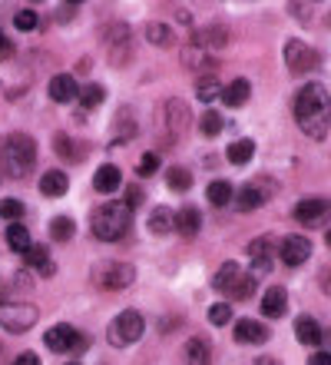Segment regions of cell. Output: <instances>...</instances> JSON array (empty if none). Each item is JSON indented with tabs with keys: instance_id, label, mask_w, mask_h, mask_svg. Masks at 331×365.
Segmentation results:
<instances>
[{
	"instance_id": "cell-39",
	"label": "cell",
	"mask_w": 331,
	"mask_h": 365,
	"mask_svg": "<svg viewBox=\"0 0 331 365\" xmlns=\"http://www.w3.org/2000/svg\"><path fill=\"white\" fill-rule=\"evenodd\" d=\"M196 96L202 100V103H212L216 96H222V83H219L216 77H202L196 83Z\"/></svg>"
},
{
	"instance_id": "cell-31",
	"label": "cell",
	"mask_w": 331,
	"mask_h": 365,
	"mask_svg": "<svg viewBox=\"0 0 331 365\" xmlns=\"http://www.w3.org/2000/svg\"><path fill=\"white\" fill-rule=\"evenodd\" d=\"M209 202L212 206H228L232 202V196H236V186L228 180H216V182H209V190H206Z\"/></svg>"
},
{
	"instance_id": "cell-38",
	"label": "cell",
	"mask_w": 331,
	"mask_h": 365,
	"mask_svg": "<svg viewBox=\"0 0 331 365\" xmlns=\"http://www.w3.org/2000/svg\"><path fill=\"white\" fill-rule=\"evenodd\" d=\"M73 220L70 216H57V220H50V240H57V242H66V240H73Z\"/></svg>"
},
{
	"instance_id": "cell-20",
	"label": "cell",
	"mask_w": 331,
	"mask_h": 365,
	"mask_svg": "<svg viewBox=\"0 0 331 365\" xmlns=\"http://www.w3.org/2000/svg\"><path fill=\"white\" fill-rule=\"evenodd\" d=\"M295 339L302 342V346H322L325 342V329L318 326V319L312 316H298L295 319Z\"/></svg>"
},
{
	"instance_id": "cell-49",
	"label": "cell",
	"mask_w": 331,
	"mask_h": 365,
	"mask_svg": "<svg viewBox=\"0 0 331 365\" xmlns=\"http://www.w3.org/2000/svg\"><path fill=\"white\" fill-rule=\"evenodd\" d=\"M308 365H331V352H315V356L308 359Z\"/></svg>"
},
{
	"instance_id": "cell-40",
	"label": "cell",
	"mask_w": 331,
	"mask_h": 365,
	"mask_svg": "<svg viewBox=\"0 0 331 365\" xmlns=\"http://www.w3.org/2000/svg\"><path fill=\"white\" fill-rule=\"evenodd\" d=\"M222 126H226V120H222L216 110H209V113L199 116V130H202V136H209V140L222 133Z\"/></svg>"
},
{
	"instance_id": "cell-22",
	"label": "cell",
	"mask_w": 331,
	"mask_h": 365,
	"mask_svg": "<svg viewBox=\"0 0 331 365\" xmlns=\"http://www.w3.org/2000/svg\"><path fill=\"white\" fill-rule=\"evenodd\" d=\"M53 153L63 156L66 163H80V160H86V146L76 143L70 133H57L53 136Z\"/></svg>"
},
{
	"instance_id": "cell-55",
	"label": "cell",
	"mask_w": 331,
	"mask_h": 365,
	"mask_svg": "<svg viewBox=\"0 0 331 365\" xmlns=\"http://www.w3.org/2000/svg\"><path fill=\"white\" fill-rule=\"evenodd\" d=\"M256 365H282V362H278L275 356H258V359H256Z\"/></svg>"
},
{
	"instance_id": "cell-16",
	"label": "cell",
	"mask_w": 331,
	"mask_h": 365,
	"mask_svg": "<svg viewBox=\"0 0 331 365\" xmlns=\"http://www.w3.org/2000/svg\"><path fill=\"white\" fill-rule=\"evenodd\" d=\"M189 40L196 43L199 50H206V53H212V50H222V47L228 43V30L222 27V24H206V27H199Z\"/></svg>"
},
{
	"instance_id": "cell-5",
	"label": "cell",
	"mask_w": 331,
	"mask_h": 365,
	"mask_svg": "<svg viewBox=\"0 0 331 365\" xmlns=\"http://www.w3.org/2000/svg\"><path fill=\"white\" fill-rule=\"evenodd\" d=\"M142 332H146V319H142V312H136V309H123V312L110 322L106 339H110V346L126 349V346H136V342L142 339Z\"/></svg>"
},
{
	"instance_id": "cell-54",
	"label": "cell",
	"mask_w": 331,
	"mask_h": 365,
	"mask_svg": "<svg viewBox=\"0 0 331 365\" xmlns=\"http://www.w3.org/2000/svg\"><path fill=\"white\" fill-rule=\"evenodd\" d=\"M322 289H325V292H331V266L322 272Z\"/></svg>"
},
{
	"instance_id": "cell-9",
	"label": "cell",
	"mask_w": 331,
	"mask_h": 365,
	"mask_svg": "<svg viewBox=\"0 0 331 365\" xmlns=\"http://www.w3.org/2000/svg\"><path fill=\"white\" fill-rule=\"evenodd\" d=\"M275 192H278V182L268 180V176H256V180L246 182V186L236 192V206H238V212H252V210H258V206H265Z\"/></svg>"
},
{
	"instance_id": "cell-53",
	"label": "cell",
	"mask_w": 331,
	"mask_h": 365,
	"mask_svg": "<svg viewBox=\"0 0 331 365\" xmlns=\"http://www.w3.org/2000/svg\"><path fill=\"white\" fill-rule=\"evenodd\" d=\"M27 276H30L27 269H23V272H17V279H14V282H17V289H27V286H30V282H27Z\"/></svg>"
},
{
	"instance_id": "cell-7",
	"label": "cell",
	"mask_w": 331,
	"mask_h": 365,
	"mask_svg": "<svg viewBox=\"0 0 331 365\" xmlns=\"http://www.w3.org/2000/svg\"><path fill=\"white\" fill-rule=\"evenodd\" d=\"M132 30L130 24H123V20H116V24H110V27L103 30V50L106 57H110V63L113 67H126L132 60Z\"/></svg>"
},
{
	"instance_id": "cell-19",
	"label": "cell",
	"mask_w": 331,
	"mask_h": 365,
	"mask_svg": "<svg viewBox=\"0 0 331 365\" xmlns=\"http://www.w3.org/2000/svg\"><path fill=\"white\" fill-rule=\"evenodd\" d=\"M123 186V170L113 163H103L100 170L93 173V190L96 192H106V196H113L116 190Z\"/></svg>"
},
{
	"instance_id": "cell-57",
	"label": "cell",
	"mask_w": 331,
	"mask_h": 365,
	"mask_svg": "<svg viewBox=\"0 0 331 365\" xmlns=\"http://www.w3.org/2000/svg\"><path fill=\"white\" fill-rule=\"evenodd\" d=\"M66 365H80V362H66Z\"/></svg>"
},
{
	"instance_id": "cell-35",
	"label": "cell",
	"mask_w": 331,
	"mask_h": 365,
	"mask_svg": "<svg viewBox=\"0 0 331 365\" xmlns=\"http://www.w3.org/2000/svg\"><path fill=\"white\" fill-rule=\"evenodd\" d=\"M106 90L100 87V83H86L83 90H80V113H86V110H96V106L103 103Z\"/></svg>"
},
{
	"instance_id": "cell-1",
	"label": "cell",
	"mask_w": 331,
	"mask_h": 365,
	"mask_svg": "<svg viewBox=\"0 0 331 365\" xmlns=\"http://www.w3.org/2000/svg\"><path fill=\"white\" fill-rule=\"evenodd\" d=\"M295 123L308 140H325L331 130V93L325 83H305L295 93Z\"/></svg>"
},
{
	"instance_id": "cell-56",
	"label": "cell",
	"mask_w": 331,
	"mask_h": 365,
	"mask_svg": "<svg viewBox=\"0 0 331 365\" xmlns=\"http://www.w3.org/2000/svg\"><path fill=\"white\" fill-rule=\"evenodd\" d=\"M325 242H328V246H331V230H328V232H325Z\"/></svg>"
},
{
	"instance_id": "cell-32",
	"label": "cell",
	"mask_w": 331,
	"mask_h": 365,
	"mask_svg": "<svg viewBox=\"0 0 331 365\" xmlns=\"http://www.w3.org/2000/svg\"><path fill=\"white\" fill-rule=\"evenodd\" d=\"M226 156L232 166H246L248 160L256 156V143H252V140H236V143H228Z\"/></svg>"
},
{
	"instance_id": "cell-48",
	"label": "cell",
	"mask_w": 331,
	"mask_h": 365,
	"mask_svg": "<svg viewBox=\"0 0 331 365\" xmlns=\"http://www.w3.org/2000/svg\"><path fill=\"white\" fill-rule=\"evenodd\" d=\"M14 53H17V50H14V43H10V40L0 34V60H10Z\"/></svg>"
},
{
	"instance_id": "cell-44",
	"label": "cell",
	"mask_w": 331,
	"mask_h": 365,
	"mask_svg": "<svg viewBox=\"0 0 331 365\" xmlns=\"http://www.w3.org/2000/svg\"><path fill=\"white\" fill-rule=\"evenodd\" d=\"M126 210H140V206H142V202H146V192H142L140 190V186H136V182H132V186H126Z\"/></svg>"
},
{
	"instance_id": "cell-10",
	"label": "cell",
	"mask_w": 331,
	"mask_h": 365,
	"mask_svg": "<svg viewBox=\"0 0 331 365\" xmlns=\"http://www.w3.org/2000/svg\"><path fill=\"white\" fill-rule=\"evenodd\" d=\"M43 342H47V349H53L57 356H70V352H83L86 346H90V339L80 336L70 322H60V326L47 329V336H43Z\"/></svg>"
},
{
	"instance_id": "cell-17",
	"label": "cell",
	"mask_w": 331,
	"mask_h": 365,
	"mask_svg": "<svg viewBox=\"0 0 331 365\" xmlns=\"http://www.w3.org/2000/svg\"><path fill=\"white\" fill-rule=\"evenodd\" d=\"M110 140H113V146H123L130 140H136V116H132L130 106H120V113L113 120V130H110Z\"/></svg>"
},
{
	"instance_id": "cell-52",
	"label": "cell",
	"mask_w": 331,
	"mask_h": 365,
	"mask_svg": "<svg viewBox=\"0 0 331 365\" xmlns=\"http://www.w3.org/2000/svg\"><path fill=\"white\" fill-rule=\"evenodd\" d=\"M73 10H76V4H63V7H60V20H70Z\"/></svg>"
},
{
	"instance_id": "cell-33",
	"label": "cell",
	"mask_w": 331,
	"mask_h": 365,
	"mask_svg": "<svg viewBox=\"0 0 331 365\" xmlns=\"http://www.w3.org/2000/svg\"><path fill=\"white\" fill-rule=\"evenodd\" d=\"M7 242H10V250H17V252H27L33 242H30V230L23 226V222H10L7 226Z\"/></svg>"
},
{
	"instance_id": "cell-18",
	"label": "cell",
	"mask_w": 331,
	"mask_h": 365,
	"mask_svg": "<svg viewBox=\"0 0 331 365\" xmlns=\"http://www.w3.org/2000/svg\"><path fill=\"white\" fill-rule=\"evenodd\" d=\"M285 312H288V292H285V286H268L262 296V316L282 319Z\"/></svg>"
},
{
	"instance_id": "cell-43",
	"label": "cell",
	"mask_w": 331,
	"mask_h": 365,
	"mask_svg": "<svg viewBox=\"0 0 331 365\" xmlns=\"http://www.w3.org/2000/svg\"><path fill=\"white\" fill-rule=\"evenodd\" d=\"M14 27L23 30V34H27V30H33V27H37V10H30V7L17 10V14H14Z\"/></svg>"
},
{
	"instance_id": "cell-13",
	"label": "cell",
	"mask_w": 331,
	"mask_h": 365,
	"mask_svg": "<svg viewBox=\"0 0 331 365\" xmlns=\"http://www.w3.org/2000/svg\"><path fill=\"white\" fill-rule=\"evenodd\" d=\"M308 256H312V242L305 240V236H298V232H292V236H285V240L278 242V259H282L288 269L305 266Z\"/></svg>"
},
{
	"instance_id": "cell-11",
	"label": "cell",
	"mask_w": 331,
	"mask_h": 365,
	"mask_svg": "<svg viewBox=\"0 0 331 365\" xmlns=\"http://www.w3.org/2000/svg\"><path fill=\"white\" fill-rule=\"evenodd\" d=\"M285 63H288V70H292L295 77H305V73L318 70L322 53L315 47H308L305 40H288V43H285Z\"/></svg>"
},
{
	"instance_id": "cell-4",
	"label": "cell",
	"mask_w": 331,
	"mask_h": 365,
	"mask_svg": "<svg viewBox=\"0 0 331 365\" xmlns=\"http://www.w3.org/2000/svg\"><path fill=\"white\" fill-rule=\"evenodd\" d=\"M189 103L179 100V96H172L166 103L159 106V113H156V133H159L162 146H176L182 136L189 133Z\"/></svg>"
},
{
	"instance_id": "cell-45",
	"label": "cell",
	"mask_w": 331,
	"mask_h": 365,
	"mask_svg": "<svg viewBox=\"0 0 331 365\" xmlns=\"http://www.w3.org/2000/svg\"><path fill=\"white\" fill-rule=\"evenodd\" d=\"M156 170H159V156H156V153H146L140 160V176H152Z\"/></svg>"
},
{
	"instance_id": "cell-25",
	"label": "cell",
	"mask_w": 331,
	"mask_h": 365,
	"mask_svg": "<svg viewBox=\"0 0 331 365\" xmlns=\"http://www.w3.org/2000/svg\"><path fill=\"white\" fill-rule=\"evenodd\" d=\"M256 286H258V279L252 276V272H238V276L228 282L226 296L232 299V302H246V299L256 296Z\"/></svg>"
},
{
	"instance_id": "cell-12",
	"label": "cell",
	"mask_w": 331,
	"mask_h": 365,
	"mask_svg": "<svg viewBox=\"0 0 331 365\" xmlns=\"http://www.w3.org/2000/svg\"><path fill=\"white\" fill-rule=\"evenodd\" d=\"M275 256H278V242L272 236H256L248 242V266H252V276H268L275 266Z\"/></svg>"
},
{
	"instance_id": "cell-15",
	"label": "cell",
	"mask_w": 331,
	"mask_h": 365,
	"mask_svg": "<svg viewBox=\"0 0 331 365\" xmlns=\"http://www.w3.org/2000/svg\"><path fill=\"white\" fill-rule=\"evenodd\" d=\"M232 336H236L238 346H262V342H268V326L265 322H258V319H238L236 329H232Z\"/></svg>"
},
{
	"instance_id": "cell-8",
	"label": "cell",
	"mask_w": 331,
	"mask_h": 365,
	"mask_svg": "<svg viewBox=\"0 0 331 365\" xmlns=\"http://www.w3.org/2000/svg\"><path fill=\"white\" fill-rule=\"evenodd\" d=\"M93 282L106 292H120V289H130L136 282V266L132 262H120V259H110V262H100L93 269Z\"/></svg>"
},
{
	"instance_id": "cell-41",
	"label": "cell",
	"mask_w": 331,
	"mask_h": 365,
	"mask_svg": "<svg viewBox=\"0 0 331 365\" xmlns=\"http://www.w3.org/2000/svg\"><path fill=\"white\" fill-rule=\"evenodd\" d=\"M23 202L20 200H10V196H0V220H7V222H20L23 220Z\"/></svg>"
},
{
	"instance_id": "cell-50",
	"label": "cell",
	"mask_w": 331,
	"mask_h": 365,
	"mask_svg": "<svg viewBox=\"0 0 331 365\" xmlns=\"http://www.w3.org/2000/svg\"><path fill=\"white\" fill-rule=\"evenodd\" d=\"M93 70V60L83 57V60H76V73H90Z\"/></svg>"
},
{
	"instance_id": "cell-26",
	"label": "cell",
	"mask_w": 331,
	"mask_h": 365,
	"mask_svg": "<svg viewBox=\"0 0 331 365\" xmlns=\"http://www.w3.org/2000/svg\"><path fill=\"white\" fill-rule=\"evenodd\" d=\"M23 259H27V266L30 269H37L40 276H53V272H57V262L50 259L47 246H30V250L23 252Z\"/></svg>"
},
{
	"instance_id": "cell-27",
	"label": "cell",
	"mask_w": 331,
	"mask_h": 365,
	"mask_svg": "<svg viewBox=\"0 0 331 365\" xmlns=\"http://www.w3.org/2000/svg\"><path fill=\"white\" fill-rule=\"evenodd\" d=\"M66 190H70V180H66L63 170H47V173L40 176V192H43V196H50V200L63 196Z\"/></svg>"
},
{
	"instance_id": "cell-46",
	"label": "cell",
	"mask_w": 331,
	"mask_h": 365,
	"mask_svg": "<svg viewBox=\"0 0 331 365\" xmlns=\"http://www.w3.org/2000/svg\"><path fill=\"white\" fill-rule=\"evenodd\" d=\"M288 10H292V17H298V20L312 17V4H288Z\"/></svg>"
},
{
	"instance_id": "cell-28",
	"label": "cell",
	"mask_w": 331,
	"mask_h": 365,
	"mask_svg": "<svg viewBox=\"0 0 331 365\" xmlns=\"http://www.w3.org/2000/svg\"><path fill=\"white\" fill-rule=\"evenodd\" d=\"M176 230V210H169V206H156V210L149 212V232L152 236H166V232Z\"/></svg>"
},
{
	"instance_id": "cell-47",
	"label": "cell",
	"mask_w": 331,
	"mask_h": 365,
	"mask_svg": "<svg viewBox=\"0 0 331 365\" xmlns=\"http://www.w3.org/2000/svg\"><path fill=\"white\" fill-rule=\"evenodd\" d=\"M10 365H40V356H37V352H20V356L14 359Z\"/></svg>"
},
{
	"instance_id": "cell-23",
	"label": "cell",
	"mask_w": 331,
	"mask_h": 365,
	"mask_svg": "<svg viewBox=\"0 0 331 365\" xmlns=\"http://www.w3.org/2000/svg\"><path fill=\"white\" fill-rule=\"evenodd\" d=\"M199 226H202V212H199V206L186 202V206L176 212V232L186 236V240H192V236L199 232Z\"/></svg>"
},
{
	"instance_id": "cell-29",
	"label": "cell",
	"mask_w": 331,
	"mask_h": 365,
	"mask_svg": "<svg viewBox=\"0 0 331 365\" xmlns=\"http://www.w3.org/2000/svg\"><path fill=\"white\" fill-rule=\"evenodd\" d=\"M142 34H146V40H149L152 47H162V50H166V47H172V43H176V34H172V27H169V24H162V20H149Z\"/></svg>"
},
{
	"instance_id": "cell-14",
	"label": "cell",
	"mask_w": 331,
	"mask_h": 365,
	"mask_svg": "<svg viewBox=\"0 0 331 365\" xmlns=\"http://www.w3.org/2000/svg\"><path fill=\"white\" fill-rule=\"evenodd\" d=\"M331 212V202L322 200V196H308V200H302L298 206H295V220L305 222V226H322L325 220H328Z\"/></svg>"
},
{
	"instance_id": "cell-24",
	"label": "cell",
	"mask_w": 331,
	"mask_h": 365,
	"mask_svg": "<svg viewBox=\"0 0 331 365\" xmlns=\"http://www.w3.org/2000/svg\"><path fill=\"white\" fill-rule=\"evenodd\" d=\"M248 96H252V83H248L246 77H238V80H232L228 87H222V103L226 106H232V110H238V106H246L248 103Z\"/></svg>"
},
{
	"instance_id": "cell-34",
	"label": "cell",
	"mask_w": 331,
	"mask_h": 365,
	"mask_svg": "<svg viewBox=\"0 0 331 365\" xmlns=\"http://www.w3.org/2000/svg\"><path fill=\"white\" fill-rule=\"evenodd\" d=\"M166 182H169L172 192H189L192 173L186 170V166H169V170H166Z\"/></svg>"
},
{
	"instance_id": "cell-3",
	"label": "cell",
	"mask_w": 331,
	"mask_h": 365,
	"mask_svg": "<svg viewBox=\"0 0 331 365\" xmlns=\"http://www.w3.org/2000/svg\"><path fill=\"white\" fill-rule=\"evenodd\" d=\"M130 216L132 212L126 210V202L120 200L100 202L93 210V216H90V230H93V236L100 242H116L130 232Z\"/></svg>"
},
{
	"instance_id": "cell-42",
	"label": "cell",
	"mask_w": 331,
	"mask_h": 365,
	"mask_svg": "<svg viewBox=\"0 0 331 365\" xmlns=\"http://www.w3.org/2000/svg\"><path fill=\"white\" fill-rule=\"evenodd\" d=\"M209 322H212V326H226V322H232V309H228V302L209 306Z\"/></svg>"
},
{
	"instance_id": "cell-30",
	"label": "cell",
	"mask_w": 331,
	"mask_h": 365,
	"mask_svg": "<svg viewBox=\"0 0 331 365\" xmlns=\"http://www.w3.org/2000/svg\"><path fill=\"white\" fill-rule=\"evenodd\" d=\"M186 365H212V349L206 339H189L186 342Z\"/></svg>"
},
{
	"instance_id": "cell-36",
	"label": "cell",
	"mask_w": 331,
	"mask_h": 365,
	"mask_svg": "<svg viewBox=\"0 0 331 365\" xmlns=\"http://www.w3.org/2000/svg\"><path fill=\"white\" fill-rule=\"evenodd\" d=\"M238 272H242V266H238V262H232V259L222 262V266H219V272L212 276V289H216V292H226L228 282H232Z\"/></svg>"
},
{
	"instance_id": "cell-37",
	"label": "cell",
	"mask_w": 331,
	"mask_h": 365,
	"mask_svg": "<svg viewBox=\"0 0 331 365\" xmlns=\"http://www.w3.org/2000/svg\"><path fill=\"white\" fill-rule=\"evenodd\" d=\"M206 63H209V53H206V50H199L196 43L189 40V43L182 47V67H186V70H199V67H206Z\"/></svg>"
},
{
	"instance_id": "cell-51",
	"label": "cell",
	"mask_w": 331,
	"mask_h": 365,
	"mask_svg": "<svg viewBox=\"0 0 331 365\" xmlns=\"http://www.w3.org/2000/svg\"><path fill=\"white\" fill-rule=\"evenodd\" d=\"M176 20H179V24H186V27H189V24H192V14H189V10H176Z\"/></svg>"
},
{
	"instance_id": "cell-2",
	"label": "cell",
	"mask_w": 331,
	"mask_h": 365,
	"mask_svg": "<svg viewBox=\"0 0 331 365\" xmlns=\"http://www.w3.org/2000/svg\"><path fill=\"white\" fill-rule=\"evenodd\" d=\"M37 163V143L27 133H10L0 140V173L10 180H23Z\"/></svg>"
},
{
	"instance_id": "cell-6",
	"label": "cell",
	"mask_w": 331,
	"mask_h": 365,
	"mask_svg": "<svg viewBox=\"0 0 331 365\" xmlns=\"http://www.w3.org/2000/svg\"><path fill=\"white\" fill-rule=\"evenodd\" d=\"M40 309L33 302H17V299H0V329H7L14 336L30 332L37 326Z\"/></svg>"
},
{
	"instance_id": "cell-21",
	"label": "cell",
	"mask_w": 331,
	"mask_h": 365,
	"mask_svg": "<svg viewBox=\"0 0 331 365\" xmlns=\"http://www.w3.org/2000/svg\"><path fill=\"white\" fill-rule=\"evenodd\" d=\"M80 96V87H76V77L70 73H57V77L50 80V100L53 103H70Z\"/></svg>"
}]
</instances>
